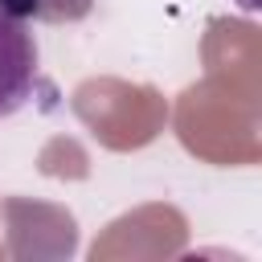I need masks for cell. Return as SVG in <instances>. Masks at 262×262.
<instances>
[{"label":"cell","mask_w":262,"mask_h":262,"mask_svg":"<svg viewBox=\"0 0 262 262\" xmlns=\"http://www.w3.org/2000/svg\"><path fill=\"white\" fill-rule=\"evenodd\" d=\"M37 90V45L20 16L0 8V119L25 106Z\"/></svg>","instance_id":"cell-1"},{"label":"cell","mask_w":262,"mask_h":262,"mask_svg":"<svg viewBox=\"0 0 262 262\" xmlns=\"http://www.w3.org/2000/svg\"><path fill=\"white\" fill-rule=\"evenodd\" d=\"M4 12L12 16H41V20H78L90 12V0H0Z\"/></svg>","instance_id":"cell-2"}]
</instances>
